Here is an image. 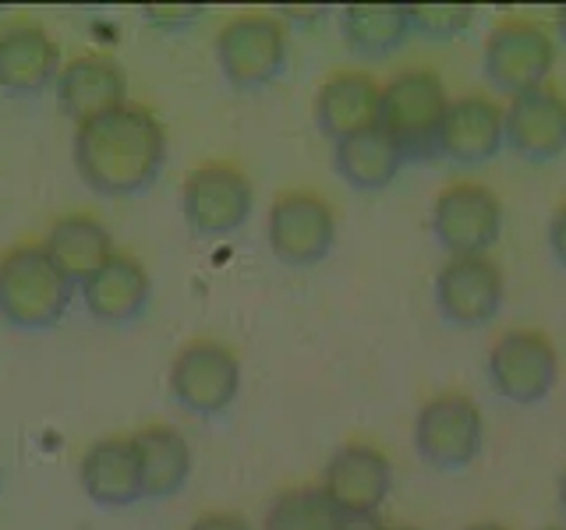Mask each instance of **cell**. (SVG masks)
I'll use <instances>...</instances> for the list:
<instances>
[{
  "instance_id": "cell-1",
  "label": "cell",
  "mask_w": 566,
  "mask_h": 530,
  "mask_svg": "<svg viewBox=\"0 0 566 530\" xmlns=\"http://www.w3.org/2000/svg\"><path fill=\"white\" fill-rule=\"evenodd\" d=\"M167 159V135L142 106L124 103L120 110L78 124L75 163L85 184L99 194L146 191Z\"/></svg>"
},
{
  "instance_id": "cell-2",
  "label": "cell",
  "mask_w": 566,
  "mask_h": 530,
  "mask_svg": "<svg viewBox=\"0 0 566 530\" xmlns=\"http://www.w3.org/2000/svg\"><path fill=\"white\" fill-rule=\"evenodd\" d=\"M71 283L43 244H18L0 255V315L22 329H46L67 311Z\"/></svg>"
},
{
  "instance_id": "cell-3",
  "label": "cell",
  "mask_w": 566,
  "mask_h": 530,
  "mask_svg": "<svg viewBox=\"0 0 566 530\" xmlns=\"http://www.w3.org/2000/svg\"><path fill=\"white\" fill-rule=\"evenodd\" d=\"M450 110V96L432 71H403L382 88L379 124L394 135L403 159H436L442 120Z\"/></svg>"
},
{
  "instance_id": "cell-4",
  "label": "cell",
  "mask_w": 566,
  "mask_h": 530,
  "mask_svg": "<svg viewBox=\"0 0 566 530\" xmlns=\"http://www.w3.org/2000/svg\"><path fill=\"white\" fill-rule=\"evenodd\" d=\"M485 421L482 406L464 393H442L418 411L415 446L418 456L436 470H460L482 453Z\"/></svg>"
},
{
  "instance_id": "cell-5",
  "label": "cell",
  "mask_w": 566,
  "mask_h": 530,
  "mask_svg": "<svg viewBox=\"0 0 566 530\" xmlns=\"http://www.w3.org/2000/svg\"><path fill=\"white\" fill-rule=\"evenodd\" d=\"M503 205L482 184H450L432 205V234L450 258H474L500 241Z\"/></svg>"
},
{
  "instance_id": "cell-6",
  "label": "cell",
  "mask_w": 566,
  "mask_h": 530,
  "mask_svg": "<svg viewBox=\"0 0 566 530\" xmlns=\"http://www.w3.org/2000/svg\"><path fill=\"white\" fill-rule=\"evenodd\" d=\"M217 61L234 85H265L287 64V32L270 14L230 18L217 35Z\"/></svg>"
},
{
  "instance_id": "cell-7",
  "label": "cell",
  "mask_w": 566,
  "mask_h": 530,
  "mask_svg": "<svg viewBox=\"0 0 566 530\" xmlns=\"http://www.w3.org/2000/svg\"><path fill=\"white\" fill-rule=\"evenodd\" d=\"M238 385H241L238 353L223 343L212 340L188 343L170 364V389L177 403L191 414L212 417L227 411L238 396Z\"/></svg>"
},
{
  "instance_id": "cell-8",
  "label": "cell",
  "mask_w": 566,
  "mask_h": 530,
  "mask_svg": "<svg viewBox=\"0 0 566 530\" xmlns=\"http://www.w3.org/2000/svg\"><path fill=\"white\" fill-rule=\"evenodd\" d=\"M559 358L548 336L513 329L500 336L489 353V382L510 403H538L556 385Z\"/></svg>"
},
{
  "instance_id": "cell-9",
  "label": "cell",
  "mask_w": 566,
  "mask_h": 530,
  "mask_svg": "<svg viewBox=\"0 0 566 530\" xmlns=\"http://www.w3.org/2000/svg\"><path fill=\"white\" fill-rule=\"evenodd\" d=\"M556 61V46L548 32L524 18H506L485 43V75L510 96L542 88Z\"/></svg>"
},
{
  "instance_id": "cell-10",
  "label": "cell",
  "mask_w": 566,
  "mask_h": 530,
  "mask_svg": "<svg viewBox=\"0 0 566 530\" xmlns=\"http://www.w3.org/2000/svg\"><path fill=\"white\" fill-rule=\"evenodd\" d=\"M185 220L195 234L223 237L248 220L252 212V184L230 163H206L188 173L185 181Z\"/></svg>"
},
{
  "instance_id": "cell-11",
  "label": "cell",
  "mask_w": 566,
  "mask_h": 530,
  "mask_svg": "<svg viewBox=\"0 0 566 530\" xmlns=\"http://www.w3.org/2000/svg\"><path fill=\"white\" fill-rule=\"evenodd\" d=\"M336 237L333 209L308 191L280 194L270 209V247L287 265H315L329 255Z\"/></svg>"
},
{
  "instance_id": "cell-12",
  "label": "cell",
  "mask_w": 566,
  "mask_h": 530,
  "mask_svg": "<svg viewBox=\"0 0 566 530\" xmlns=\"http://www.w3.org/2000/svg\"><path fill=\"white\" fill-rule=\"evenodd\" d=\"M503 305V276L485 258H450L436 276V308L450 326L474 329L495 318Z\"/></svg>"
},
{
  "instance_id": "cell-13",
  "label": "cell",
  "mask_w": 566,
  "mask_h": 530,
  "mask_svg": "<svg viewBox=\"0 0 566 530\" xmlns=\"http://www.w3.org/2000/svg\"><path fill=\"white\" fill-rule=\"evenodd\" d=\"M389 481H394V467H389L386 453L365 446V442L340 446L323 470V491L344 517L376 512L389 495Z\"/></svg>"
},
{
  "instance_id": "cell-14",
  "label": "cell",
  "mask_w": 566,
  "mask_h": 530,
  "mask_svg": "<svg viewBox=\"0 0 566 530\" xmlns=\"http://www.w3.org/2000/svg\"><path fill=\"white\" fill-rule=\"evenodd\" d=\"M506 146L531 163L566 152V99L556 88L542 85L513 96L506 110Z\"/></svg>"
},
{
  "instance_id": "cell-15",
  "label": "cell",
  "mask_w": 566,
  "mask_h": 530,
  "mask_svg": "<svg viewBox=\"0 0 566 530\" xmlns=\"http://www.w3.org/2000/svg\"><path fill=\"white\" fill-rule=\"evenodd\" d=\"M382 114V85L365 71H336L315 93V120L333 141L376 128Z\"/></svg>"
},
{
  "instance_id": "cell-16",
  "label": "cell",
  "mask_w": 566,
  "mask_h": 530,
  "mask_svg": "<svg viewBox=\"0 0 566 530\" xmlns=\"http://www.w3.org/2000/svg\"><path fill=\"white\" fill-rule=\"evenodd\" d=\"M82 485L85 495L99 506H132L146 495L142 456L132 438H99L82 456Z\"/></svg>"
},
{
  "instance_id": "cell-17",
  "label": "cell",
  "mask_w": 566,
  "mask_h": 530,
  "mask_svg": "<svg viewBox=\"0 0 566 530\" xmlns=\"http://www.w3.org/2000/svg\"><path fill=\"white\" fill-rule=\"evenodd\" d=\"M506 138V114L485 96L450 99L447 120H442L439 152L453 163H485L500 152Z\"/></svg>"
},
{
  "instance_id": "cell-18",
  "label": "cell",
  "mask_w": 566,
  "mask_h": 530,
  "mask_svg": "<svg viewBox=\"0 0 566 530\" xmlns=\"http://www.w3.org/2000/svg\"><path fill=\"white\" fill-rule=\"evenodd\" d=\"M128 96L124 67L106 53H85L61 71V103L78 124L114 114Z\"/></svg>"
},
{
  "instance_id": "cell-19",
  "label": "cell",
  "mask_w": 566,
  "mask_h": 530,
  "mask_svg": "<svg viewBox=\"0 0 566 530\" xmlns=\"http://www.w3.org/2000/svg\"><path fill=\"white\" fill-rule=\"evenodd\" d=\"M149 290H153L149 273L132 255H114L93 279L82 283L88 311L114 326L138 318L142 308L149 305Z\"/></svg>"
},
{
  "instance_id": "cell-20",
  "label": "cell",
  "mask_w": 566,
  "mask_h": 530,
  "mask_svg": "<svg viewBox=\"0 0 566 530\" xmlns=\"http://www.w3.org/2000/svg\"><path fill=\"white\" fill-rule=\"evenodd\" d=\"M46 255L53 258V265L71 279V283H85L93 279L106 262L114 258V241L111 230H106L99 220L93 216H64L50 226V234L43 241Z\"/></svg>"
},
{
  "instance_id": "cell-21",
  "label": "cell",
  "mask_w": 566,
  "mask_h": 530,
  "mask_svg": "<svg viewBox=\"0 0 566 530\" xmlns=\"http://www.w3.org/2000/svg\"><path fill=\"white\" fill-rule=\"evenodd\" d=\"M407 163L400 146L394 141L382 124L365 128L350 138H340L333 146V167L344 177L350 188L358 191H379L386 184H394V177Z\"/></svg>"
},
{
  "instance_id": "cell-22",
  "label": "cell",
  "mask_w": 566,
  "mask_h": 530,
  "mask_svg": "<svg viewBox=\"0 0 566 530\" xmlns=\"http://www.w3.org/2000/svg\"><path fill=\"white\" fill-rule=\"evenodd\" d=\"M57 71V46L40 25L14 22L0 32V85L11 93H40Z\"/></svg>"
},
{
  "instance_id": "cell-23",
  "label": "cell",
  "mask_w": 566,
  "mask_h": 530,
  "mask_svg": "<svg viewBox=\"0 0 566 530\" xmlns=\"http://www.w3.org/2000/svg\"><path fill=\"white\" fill-rule=\"evenodd\" d=\"M340 32L344 43L361 57H386L407 40L411 14L407 4H344Z\"/></svg>"
},
{
  "instance_id": "cell-24",
  "label": "cell",
  "mask_w": 566,
  "mask_h": 530,
  "mask_svg": "<svg viewBox=\"0 0 566 530\" xmlns=\"http://www.w3.org/2000/svg\"><path fill=\"white\" fill-rule=\"evenodd\" d=\"M135 446L142 456V477H146V495L149 499H167L188 481L191 470V449L188 438L167 428V424H153L135 435Z\"/></svg>"
},
{
  "instance_id": "cell-25",
  "label": "cell",
  "mask_w": 566,
  "mask_h": 530,
  "mask_svg": "<svg viewBox=\"0 0 566 530\" xmlns=\"http://www.w3.org/2000/svg\"><path fill=\"white\" fill-rule=\"evenodd\" d=\"M340 523L344 512L323 488H291L270 502L262 530H340Z\"/></svg>"
},
{
  "instance_id": "cell-26",
  "label": "cell",
  "mask_w": 566,
  "mask_h": 530,
  "mask_svg": "<svg viewBox=\"0 0 566 530\" xmlns=\"http://www.w3.org/2000/svg\"><path fill=\"white\" fill-rule=\"evenodd\" d=\"M411 29H418L429 40H453L474 22L471 4H407Z\"/></svg>"
},
{
  "instance_id": "cell-27",
  "label": "cell",
  "mask_w": 566,
  "mask_h": 530,
  "mask_svg": "<svg viewBox=\"0 0 566 530\" xmlns=\"http://www.w3.org/2000/svg\"><path fill=\"white\" fill-rule=\"evenodd\" d=\"M188 530H252V523L238 517V512H206Z\"/></svg>"
},
{
  "instance_id": "cell-28",
  "label": "cell",
  "mask_w": 566,
  "mask_h": 530,
  "mask_svg": "<svg viewBox=\"0 0 566 530\" xmlns=\"http://www.w3.org/2000/svg\"><path fill=\"white\" fill-rule=\"evenodd\" d=\"M548 247H553L556 262L566 269V205L553 216V223H548Z\"/></svg>"
},
{
  "instance_id": "cell-29",
  "label": "cell",
  "mask_w": 566,
  "mask_h": 530,
  "mask_svg": "<svg viewBox=\"0 0 566 530\" xmlns=\"http://www.w3.org/2000/svg\"><path fill=\"white\" fill-rule=\"evenodd\" d=\"M195 14H199V8H146V18H153V22H188Z\"/></svg>"
},
{
  "instance_id": "cell-30",
  "label": "cell",
  "mask_w": 566,
  "mask_h": 530,
  "mask_svg": "<svg viewBox=\"0 0 566 530\" xmlns=\"http://www.w3.org/2000/svg\"><path fill=\"white\" fill-rule=\"evenodd\" d=\"M340 530H386V523L376 512H361V517H344Z\"/></svg>"
},
{
  "instance_id": "cell-31",
  "label": "cell",
  "mask_w": 566,
  "mask_h": 530,
  "mask_svg": "<svg viewBox=\"0 0 566 530\" xmlns=\"http://www.w3.org/2000/svg\"><path fill=\"white\" fill-rule=\"evenodd\" d=\"M556 29H559V40L566 43V4L556 11Z\"/></svg>"
},
{
  "instance_id": "cell-32",
  "label": "cell",
  "mask_w": 566,
  "mask_h": 530,
  "mask_svg": "<svg viewBox=\"0 0 566 530\" xmlns=\"http://www.w3.org/2000/svg\"><path fill=\"white\" fill-rule=\"evenodd\" d=\"M468 530H510V527H503V523H471Z\"/></svg>"
},
{
  "instance_id": "cell-33",
  "label": "cell",
  "mask_w": 566,
  "mask_h": 530,
  "mask_svg": "<svg viewBox=\"0 0 566 530\" xmlns=\"http://www.w3.org/2000/svg\"><path fill=\"white\" fill-rule=\"evenodd\" d=\"M559 502H563V512H566V474H563V481H559Z\"/></svg>"
},
{
  "instance_id": "cell-34",
  "label": "cell",
  "mask_w": 566,
  "mask_h": 530,
  "mask_svg": "<svg viewBox=\"0 0 566 530\" xmlns=\"http://www.w3.org/2000/svg\"><path fill=\"white\" fill-rule=\"evenodd\" d=\"M386 530H415V527H386Z\"/></svg>"
},
{
  "instance_id": "cell-35",
  "label": "cell",
  "mask_w": 566,
  "mask_h": 530,
  "mask_svg": "<svg viewBox=\"0 0 566 530\" xmlns=\"http://www.w3.org/2000/svg\"><path fill=\"white\" fill-rule=\"evenodd\" d=\"M548 530H563V527H548Z\"/></svg>"
}]
</instances>
